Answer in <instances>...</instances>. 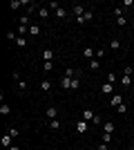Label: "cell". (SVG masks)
Masks as SVG:
<instances>
[{"instance_id":"6da1fadb","label":"cell","mask_w":134,"mask_h":150,"mask_svg":"<svg viewBox=\"0 0 134 150\" xmlns=\"http://www.w3.org/2000/svg\"><path fill=\"white\" fill-rule=\"evenodd\" d=\"M94 117H96V114H94V110H89V108H85L83 112H81V119H83V121H87V123H89V121H94Z\"/></svg>"},{"instance_id":"7a4b0ae2","label":"cell","mask_w":134,"mask_h":150,"mask_svg":"<svg viewBox=\"0 0 134 150\" xmlns=\"http://www.w3.org/2000/svg\"><path fill=\"white\" fill-rule=\"evenodd\" d=\"M45 117H47V119H49V121L58 119V110H56V108H54V105H49V108H47V110H45Z\"/></svg>"},{"instance_id":"3957f363","label":"cell","mask_w":134,"mask_h":150,"mask_svg":"<svg viewBox=\"0 0 134 150\" xmlns=\"http://www.w3.org/2000/svg\"><path fill=\"white\" fill-rule=\"evenodd\" d=\"M0 144H2V148H7V150H9V148H11V146H13V137H11V134H9V132H7L5 137L0 139Z\"/></svg>"},{"instance_id":"277c9868","label":"cell","mask_w":134,"mask_h":150,"mask_svg":"<svg viewBox=\"0 0 134 150\" xmlns=\"http://www.w3.org/2000/svg\"><path fill=\"white\" fill-rule=\"evenodd\" d=\"M85 11H87V9H85L83 5H74V7H72V13H74L76 18H81V16H83Z\"/></svg>"},{"instance_id":"5b68a950","label":"cell","mask_w":134,"mask_h":150,"mask_svg":"<svg viewBox=\"0 0 134 150\" xmlns=\"http://www.w3.org/2000/svg\"><path fill=\"white\" fill-rule=\"evenodd\" d=\"M54 16H56V18H67V9H65V7H60V5H58L56 9H54Z\"/></svg>"},{"instance_id":"8992f818","label":"cell","mask_w":134,"mask_h":150,"mask_svg":"<svg viewBox=\"0 0 134 150\" xmlns=\"http://www.w3.org/2000/svg\"><path fill=\"white\" fill-rule=\"evenodd\" d=\"M123 105V94H112V108Z\"/></svg>"},{"instance_id":"52a82bcc","label":"cell","mask_w":134,"mask_h":150,"mask_svg":"<svg viewBox=\"0 0 134 150\" xmlns=\"http://www.w3.org/2000/svg\"><path fill=\"white\" fill-rule=\"evenodd\" d=\"M103 132L112 134V132H114V123H112V121H103Z\"/></svg>"},{"instance_id":"ba28073f","label":"cell","mask_w":134,"mask_h":150,"mask_svg":"<svg viewBox=\"0 0 134 150\" xmlns=\"http://www.w3.org/2000/svg\"><path fill=\"white\" fill-rule=\"evenodd\" d=\"M83 56L87 58V61H92V58H94V47H89V45H87V47L83 50Z\"/></svg>"},{"instance_id":"9c48e42d","label":"cell","mask_w":134,"mask_h":150,"mask_svg":"<svg viewBox=\"0 0 134 150\" xmlns=\"http://www.w3.org/2000/svg\"><path fill=\"white\" fill-rule=\"evenodd\" d=\"M18 25H20V27H32V25H29V16H27V13H22V16H20Z\"/></svg>"},{"instance_id":"30bf717a","label":"cell","mask_w":134,"mask_h":150,"mask_svg":"<svg viewBox=\"0 0 134 150\" xmlns=\"http://www.w3.org/2000/svg\"><path fill=\"white\" fill-rule=\"evenodd\" d=\"M43 61H45V63L54 61V52H51V50H45V52H43Z\"/></svg>"},{"instance_id":"8fae6325","label":"cell","mask_w":134,"mask_h":150,"mask_svg":"<svg viewBox=\"0 0 134 150\" xmlns=\"http://www.w3.org/2000/svg\"><path fill=\"white\" fill-rule=\"evenodd\" d=\"M130 83H132V76H130V74H123L121 85H123V88H130Z\"/></svg>"},{"instance_id":"7c38bea8","label":"cell","mask_w":134,"mask_h":150,"mask_svg":"<svg viewBox=\"0 0 134 150\" xmlns=\"http://www.w3.org/2000/svg\"><path fill=\"white\" fill-rule=\"evenodd\" d=\"M112 88H114V85L105 81V83H103V88H101V92H103V94H112Z\"/></svg>"},{"instance_id":"4fadbf2b","label":"cell","mask_w":134,"mask_h":150,"mask_svg":"<svg viewBox=\"0 0 134 150\" xmlns=\"http://www.w3.org/2000/svg\"><path fill=\"white\" fill-rule=\"evenodd\" d=\"M76 130L78 132H85V130H87V121H83V119L76 121Z\"/></svg>"},{"instance_id":"5bb4252c","label":"cell","mask_w":134,"mask_h":150,"mask_svg":"<svg viewBox=\"0 0 134 150\" xmlns=\"http://www.w3.org/2000/svg\"><path fill=\"white\" fill-rule=\"evenodd\" d=\"M60 85H63L65 90H69V88H72V79H67V76H63V79H60Z\"/></svg>"},{"instance_id":"9a60e30c","label":"cell","mask_w":134,"mask_h":150,"mask_svg":"<svg viewBox=\"0 0 134 150\" xmlns=\"http://www.w3.org/2000/svg\"><path fill=\"white\" fill-rule=\"evenodd\" d=\"M123 11H125V7H114V16H116V18H123Z\"/></svg>"},{"instance_id":"2e32d148","label":"cell","mask_w":134,"mask_h":150,"mask_svg":"<svg viewBox=\"0 0 134 150\" xmlns=\"http://www.w3.org/2000/svg\"><path fill=\"white\" fill-rule=\"evenodd\" d=\"M40 90H43V92H49V90H51V83L47 81V79H45V81L40 83Z\"/></svg>"},{"instance_id":"e0dca14e","label":"cell","mask_w":134,"mask_h":150,"mask_svg":"<svg viewBox=\"0 0 134 150\" xmlns=\"http://www.w3.org/2000/svg\"><path fill=\"white\" fill-rule=\"evenodd\" d=\"M29 34H32V36H40V27L38 25H32V27H29Z\"/></svg>"},{"instance_id":"ac0fdd59","label":"cell","mask_w":134,"mask_h":150,"mask_svg":"<svg viewBox=\"0 0 134 150\" xmlns=\"http://www.w3.org/2000/svg\"><path fill=\"white\" fill-rule=\"evenodd\" d=\"M40 7H36L34 5V2H29V5H27V16H29V13H34V11H38Z\"/></svg>"},{"instance_id":"d6986e66","label":"cell","mask_w":134,"mask_h":150,"mask_svg":"<svg viewBox=\"0 0 134 150\" xmlns=\"http://www.w3.org/2000/svg\"><path fill=\"white\" fill-rule=\"evenodd\" d=\"M38 16H40V18H47V16H49V9H47V7H40V9H38Z\"/></svg>"},{"instance_id":"ffe728a7","label":"cell","mask_w":134,"mask_h":150,"mask_svg":"<svg viewBox=\"0 0 134 150\" xmlns=\"http://www.w3.org/2000/svg\"><path fill=\"white\" fill-rule=\"evenodd\" d=\"M98 67H101V61H94V58H92V61H89V69H94V72H96Z\"/></svg>"},{"instance_id":"44dd1931","label":"cell","mask_w":134,"mask_h":150,"mask_svg":"<svg viewBox=\"0 0 134 150\" xmlns=\"http://www.w3.org/2000/svg\"><path fill=\"white\" fill-rule=\"evenodd\" d=\"M16 45H18V47H27V40H25V36H18V38H16Z\"/></svg>"},{"instance_id":"7402d4cb","label":"cell","mask_w":134,"mask_h":150,"mask_svg":"<svg viewBox=\"0 0 134 150\" xmlns=\"http://www.w3.org/2000/svg\"><path fill=\"white\" fill-rule=\"evenodd\" d=\"M49 128H51V130H58V128H60V121H58V119L49 121Z\"/></svg>"},{"instance_id":"603a6c76","label":"cell","mask_w":134,"mask_h":150,"mask_svg":"<svg viewBox=\"0 0 134 150\" xmlns=\"http://www.w3.org/2000/svg\"><path fill=\"white\" fill-rule=\"evenodd\" d=\"M18 88H20V92H27V81L20 79V81H18Z\"/></svg>"},{"instance_id":"cb8c5ba5","label":"cell","mask_w":134,"mask_h":150,"mask_svg":"<svg viewBox=\"0 0 134 150\" xmlns=\"http://www.w3.org/2000/svg\"><path fill=\"white\" fill-rule=\"evenodd\" d=\"M107 83H112V85L116 83V74H114V72H109V74H107Z\"/></svg>"},{"instance_id":"d4e9b609","label":"cell","mask_w":134,"mask_h":150,"mask_svg":"<svg viewBox=\"0 0 134 150\" xmlns=\"http://www.w3.org/2000/svg\"><path fill=\"white\" fill-rule=\"evenodd\" d=\"M109 47H112V50H119V47H121V43H119L116 38H112V43H109Z\"/></svg>"},{"instance_id":"484cf974","label":"cell","mask_w":134,"mask_h":150,"mask_svg":"<svg viewBox=\"0 0 134 150\" xmlns=\"http://www.w3.org/2000/svg\"><path fill=\"white\" fill-rule=\"evenodd\" d=\"M81 88V81H78V79H72V90H78Z\"/></svg>"},{"instance_id":"4316f807","label":"cell","mask_w":134,"mask_h":150,"mask_svg":"<svg viewBox=\"0 0 134 150\" xmlns=\"http://www.w3.org/2000/svg\"><path fill=\"white\" fill-rule=\"evenodd\" d=\"M0 114H9V105H7V103L0 105Z\"/></svg>"},{"instance_id":"83f0119b","label":"cell","mask_w":134,"mask_h":150,"mask_svg":"<svg viewBox=\"0 0 134 150\" xmlns=\"http://www.w3.org/2000/svg\"><path fill=\"white\" fill-rule=\"evenodd\" d=\"M9 134H11V137L16 139V137H18V134H20V132H18V128H9Z\"/></svg>"},{"instance_id":"f1b7e54d","label":"cell","mask_w":134,"mask_h":150,"mask_svg":"<svg viewBox=\"0 0 134 150\" xmlns=\"http://www.w3.org/2000/svg\"><path fill=\"white\" fill-rule=\"evenodd\" d=\"M65 76H67V79H74V69L67 67V69H65Z\"/></svg>"},{"instance_id":"f546056e","label":"cell","mask_w":134,"mask_h":150,"mask_svg":"<svg viewBox=\"0 0 134 150\" xmlns=\"http://www.w3.org/2000/svg\"><path fill=\"white\" fill-rule=\"evenodd\" d=\"M83 18H85V20H92V18H94V13H92V11H89V9H87V11L83 13Z\"/></svg>"},{"instance_id":"4dcf8cb0","label":"cell","mask_w":134,"mask_h":150,"mask_svg":"<svg viewBox=\"0 0 134 150\" xmlns=\"http://www.w3.org/2000/svg\"><path fill=\"white\" fill-rule=\"evenodd\" d=\"M92 123H94V125H103V119H101V117H98V114H96V117H94V121H92Z\"/></svg>"},{"instance_id":"1f68e13d","label":"cell","mask_w":134,"mask_h":150,"mask_svg":"<svg viewBox=\"0 0 134 150\" xmlns=\"http://www.w3.org/2000/svg\"><path fill=\"white\" fill-rule=\"evenodd\" d=\"M109 141H112V134H107V132H105V134H103V144H109Z\"/></svg>"},{"instance_id":"d6a6232c","label":"cell","mask_w":134,"mask_h":150,"mask_svg":"<svg viewBox=\"0 0 134 150\" xmlns=\"http://www.w3.org/2000/svg\"><path fill=\"white\" fill-rule=\"evenodd\" d=\"M43 67H45V72H51V67H54V63H51V61H49V63H45Z\"/></svg>"},{"instance_id":"836d02e7","label":"cell","mask_w":134,"mask_h":150,"mask_svg":"<svg viewBox=\"0 0 134 150\" xmlns=\"http://www.w3.org/2000/svg\"><path fill=\"white\" fill-rule=\"evenodd\" d=\"M123 7L128 9V7H134V0H123Z\"/></svg>"},{"instance_id":"e575fe53","label":"cell","mask_w":134,"mask_h":150,"mask_svg":"<svg viewBox=\"0 0 134 150\" xmlns=\"http://www.w3.org/2000/svg\"><path fill=\"white\" fill-rule=\"evenodd\" d=\"M116 23H119V25H128V18H125V16H123V18H116Z\"/></svg>"},{"instance_id":"d590c367","label":"cell","mask_w":134,"mask_h":150,"mask_svg":"<svg viewBox=\"0 0 134 150\" xmlns=\"http://www.w3.org/2000/svg\"><path fill=\"white\" fill-rule=\"evenodd\" d=\"M116 112H121V114H125V112H128V108H125V105H119V108H116Z\"/></svg>"},{"instance_id":"8d00e7d4","label":"cell","mask_w":134,"mask_h":150,"mask_svg":"<svg viewBox=\"0 0 134 150\" xmlns=\"http://www.w3.org/2000/svg\"><path fill=\"white\" fill-rule=\"evenodd\" d=\"M96 150H107V144H101V146H98Z\"/></svg>"},{"instance_id":"74e56055","label":"cell","mask_w":134,"mask_h":150,"mask_svg":"<svg viewBox=\"0 0 134 150\" xmlns=\"http://www.w3.org/2000/svg\"><path fill=\"white\" fill-rule=\"evenodd\" d=\"M9 150H20V148H18V146H11V148H9Z\"/></svg>"},{"instance_id":"f35d334b","label":"cell","mask_w":134,"mask_h":150,"mask_svg":"<svg viewBox=\"0 0 134 150\" xmlns=\"http://www.w3.org/2000/svg\"><path fill=\"white\" fill-rule=\"evenodd\" d=\"M128 150H134V144H132V146H130V148H128Z\"/></svg>"},{"instance_id":"ab89813d","label":"cell","mask_w":134,"mask_h":150,"mask_svg":"<svg viewBox=\"0 0 134 150\" xmlns=\"http://www.w3.org/2000/svg\"><path fill=\"white\" fill-rule=\"evenodd\" d=\"M107 150H114V148H107Z\"/></svg>"},{"instance_id":"60d3db41","label":"cell","mask_w":134,"mask_h":150,"mask_svg":"<svg viewBox=\"0 0 134 150\" xmlns=\"http://www.w3.org/2000/svg\"><path fill=\"white\" fill-rule=\"evenodd\" d=\"M132 27H134V20H132Z\"/></svg>"}]
</instances>
